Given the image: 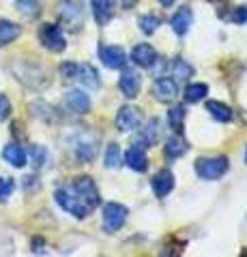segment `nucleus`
<instances>
[{"label":"nucleus","mask_w":247,"mask_h":257,"mask_svg":"<svg viewBox=\"0 0 247 257\" xmlns=\"http://www.w3.org/2000/svg\"><path fill=\"white\" fill-rule=\"evenodd\" d=\"M75 79H77V82L82 84V86L91 88V90H97V88H101V79H99L97 69L91 67V64H77Z\"/></svg>","instance_id":"16"},{"label":"nucleus","mask_w":247,"mask_h":257,"mask_svg":"<svg viewBox=\"0 0 247 257\" xmlns=\"http://www.w3.org/2000/svg\"><path fill=\"white\" fill-rule=\"evenodd\" d=\"M39 39H41L43 47H47L50 52H62L67 47L65 32H62V28L56 26V24H43V26L39 28Z\"/></svg>","instance_id":"5"},{"label":"nucleus","mask_w":247,"mask_h":257,"mask_svg":"<svg viewBox=\"0 0 247 257\" xmlns=\"http://www.w3.org/2000/svg\"><path fill=\"white\" fill-rule=\"evenodd\" d=\"M15 7H18V11L26 20H37L39 15H41V5H39L37 0H18Z\"/></svg>","instance_id":"25"},{"label":"nucleus","mask_w":247,"mask_h":257,"mask_svg":"<svg viewBox=\"0 0 247 257\" xmlns=\"http://www.w3.org/2000/svg\"><path fill=\"white\" fill-rule=\"evenodd\" d=\"M172 71H174V77H179V79H189L194 75V69H191L185 60H174Z\"/></svg>","instance_id":"31"},{"label":"nucleus","mask_w":247,"mask_h":257,"mask_svg":"<svg viewBox=\"0 0 247 257\" xmlns=\"http://www.w3.org/2000/svg\"><path fill=\"white\" fill-rule=\"evenodd\" d=\"M206 94H209V86L206 84H189L185 90V99L189 103H198V101H202Z\"/></svg>","instance_id":"28"},{"label":"nucleus","mask_w":247,"mask_h":257,"mask_svg":"<svg viewBox=\"0 0 247 257\" xmlns=\"http://www.w3.org/2000/svg\"><path fill=\"white\" fill-rule=\"evenodd\" d=\"M30 159H33L35 170H41L47 165V150L43 146H33L30 148Z\"/></svg>","instance_id":"30"},{"label":"nucleus","mask_w":247,"mask_h":257,"mask_svg":"<svg viewBox=\"0 0 247 257\" xmlns=\"http://www.w3.org/2000/svg\"><path fill=\"white\" fill-rule=\"evenodd\" d=\"M123 163V155H121V146L118 144H110L106 150V167L108 170H118Z\"/></svg>","instance_id":"26"},{"label":"nucleus","mask_w":247,"mask_h":257,"mask_svg":"<svg viewBox=\"0 0 247 257\" xmlns=\"http://www.w3.org/2000/svg\"><path fill=\"white\" fill-rule=\"evenodd\" d=\"M75 73H77V64H73V62H65L60 67V75L67 79H75Z\"/></svg>","instance_id":"34"},{"label":"nucleus","mask_w":247,"mask_h":257,"mask_svg":"<svg viewBox=\"0 0 247 257\" xmlns=\"http://www.w3.org/2000/svg\"><path fill=\"white\" fill-rule=\"evenodd\" d=\"M93 5V13H95V20L99 24H108L114 15V3L112 0H91Z\"/></svg>","instance_id":"21"},{"label":"nucleus","mask_w":247,"mask_h":257,"mask_svg":"<svg viewBox=\"0 0 247 257\" xmlns=\"http://www.w3.org/2000/svg\"><path fill=\"white\" fill-rule=\"evenodd\" d=\"M73 150H75V157L82 161V163H91L95 155H97V138H95L93 133L77 135L73 142Z\"/></svg>","instance_id":"8"},{"label":"nucleus","mask_w":247,"mask_h":257,"mask_svg":"<svg viewBox=\"0 0 247 257\" xmlns=\"http://www.w3.org/2000/svg\"><path fill=\"white\" fill-rule=\"evenodd\" d=\"M20 35H22V26L9 20H0V47L13 43Z\"/></svg>","instance_id":"22"},{"label":"nucleus","mask_w":247,"mask_h":257,"mask_svg":"<svg viewBox=\"0 0 247 257\" xmlns=\"http://www.w3.org/2000/svg\"><path fill=\"white\" fill-rule=\"evenodd\" d=\"M65 105L69 111L82 116V114H89L91 111V99H89V94H84L82 90H69L65 96Z\"/></svg>","instance_id":"13"},{"label":"nucleus","mask_w":247,"mask_h":257,"mask_svg":"<svg viewBox=\"0 0 247 257\" xmlns=\"http://www.w3.org/2000/svg\"><path fill=\"white\" fill-rule=\"evenodd\" d=\"M245 161H247V152H245Z\"/></svg>","instance_id":"38"},{"label":"nucleus","mask_w":247,"mask_h":257,"mask_svg":"<svg viewBox=\"0 0 247 257\" xmlns=\"http://www.w3.org/2000/svg\"><path fill=\"white\" fill-rule=\"evenodd\" d=\"M168 122H170V126L174 128V131L181 133L183 124H185V107H183V105H174L168 111Z\"/></svg>","instance_id":"27"},{"label":"nucleus","mask_w":247,"mask_h":257,"mask_svg":"<svg viewBox=\"0 0 247 257\" xmlns=\"http://www.w3.org/2000/svg\"><path fill=\"white\" fill-rule=\"evenodd\" d=\"M206 111L217 120V122H230L232 120V109H230L226 103H219V101H209L206 103Z\"/></svg>","instance_id":"23"},{"label":"nucleus","mask_w":247,"mask_h":257,"mask_svg":"<svg viewBox=\"0 0 247 257\" xmlns=\"http://www.w3.org/2000/svg\"><path fill=\"white\" fill-rule=\"evenodd\" d=\"M140 122H142V111L138 107H133V105L121 107V111H118V116H116V126H118L121 133L133 131V128L140 126Z\"/></svg>","instance_id":"9"},{"label":"nucleus","mask_w":247,"mask_h":257,"mask_svg":"<svg viewBox=\"0 0 247 257\" xmlns=\"http://www.w3.org/2000/svg\"><path fill=\"white\" fill-rule=\"evenodd\" d=\"M11 116V101L5 94H0V122Z\"/></svg>","instance_id":"33"},{"label":"nucleus","mask_w":247,"mask_h":257,"mask_svg":"<svg viewBox=\"0 0 247 257\" xmlns=\"http://www.w3.org/2000/svg\"><path fill=\"white\" fill-rule=\"evenodd\" d=\"M159 5H163V7H170V5H174V0H157Z\"/></svg>","instance_id":"37"},{"label":"nucleus","mask_w":247,"mask_h":257,"mask_svg":"<svg viewBox=\"0 0 247 257\" xmlns=\"http://www.w3.org/2000/svg\"><path fill=\"white\" fill-rule=\"evenodd\" d=\"M159 140V120H150V122L142 128L140 135H138V146L142 148H150L155 146Z\"/></svg>","instance_id":"20"},{"label":"nucleus","mask_w":247,"mask_h":257,"mask_svg":"<svg viewBox=\"0 0 247 257\" xmlns=\"http://www.w3.org/2000/svg\"><path fill=\"white\" fill-rule=\"evenodd\" d=\"M54 197H56L58 206L62 208L65 212H69L71 216H75V219H84L86 214L91 212V208L86 206L82 199H79L73 189L71 187H62V189H56V193H54Z\"/></svg>","instance_id":"2"},{"label":"nucleus","mask_w":247,"mask_h":257,"mask_svg":"<svg viewBox=\"0 0 247 257\" xmlns=\"http://www.w3.org/2000/svg\"><path fill=\"white\" fill-rule=\"evenodd\" d=\"M3 159L13 167H24L26 165V150L20 144H7L3 150Z\"/></svg>","instance_id":"18"},{"label":"nucleus","mask_w":247,"mask_h":257,"mask_svg":"<svg viewBox=\"0 0 247 257\" xmlns=\"http://www.w3.org/2000/svg\"><path fill=\"white\" fill-rule=\"evenodd\" d=\"M71 189H73V193L91 208V210L99 206V202H101L99 189H97V184L93 182V178H89V176H79V178H75L73 184H71Z\"/></svg>","instance_id":"4"},{"label":"nucleus","mask_w":247,"mask_h":257,"mask_svg":"<svg viewBox=\"0 0 247 257\" xmlns=\"http://www.w3.org/2000/svg\"><path fill=\"white\" fill-rule=\"evenodd\" d=\"M191 24H194V13H191L189 7H181V9L172 15V20H170V26L172 30L177 32L179 37H185L189 28H191Z\"/></svg>","instance_id":"15"},{"label":"nucleus","mask_w":247,"mask_h":257,"mask_svg":"<svg viewBox=\"0 0 247 257\" xmlns=\"http://www.w3.org/2000/svg\"><path fill=\"white\" fill-rule=\"evenodd\" d=\"M228 159L226 157H206L196 161V174L202 180H217L228 172Z\"/></svg>","instance_id":"3"},{"label":"nucleus","mask_w":247,"mask_h":257,"mask_svg":"<svg viewBox=\"0 0 247 257\" xmlns=\"http://www.w3.org/2000/svg\"><path fill=\"white\" fill-rule=\"evenodd\" d=\"M118 3V7H121V9H131V7L138 3V0H116Z\"/></svg>","instance_id":"36"},{"label":"nucleus","mask_w":247,"mask_h":257,"mask_svg":"<svg viewBox=\"0 0 247 257\" xmlns=\"http://www.w3.org/2000/svg\"><path fill=\"white\" fill-rule=\"evenodd\" d=\"M127 221V208L123 204H108L103 208V231L108 234H114L125 225Z\"/></svg>","instance_id":"6"},{"label":"nucleus","mask_w":247,"mask_h":257,"mask_svg":"<svg viewBox=\"0 0 247 257\" xmlns=\"http://www.w3.org/2000/svg\"><path fill=\"white\" fill-rule=\"evenodd\" d=\"M99 56H101V60H103V64H106L108 69H123L127 64V54H125L123 47H118V45L101 47Z\"/></svg>","instance_id":"12"},{"label":"nucleus","mask_w":247,"mask_h":257,"mask_svg":"<svg viewBox=\"0 0 247 257\" xmlns=\"http://www.w3.org/2000/svg\"><path fill=\"white\" fill-rule=\"evenodd\" d=\"M172 189H174V176H172V172L161 170L159 174H155V178H153V191H155L157 197H166L168 193H172Z\"/></svg>","instance_id":"17"},{"label":"nucleus","mask_w":247,"mask_h":257,"mask_svg":"<svg viewBox=\"0 0 247 257\" xmlns=\"http://www.w3.org/2000/svg\"><path fill=\"white\" fill-rule=\"evenodd\" d=\"M56 13L60 22L69 30H79L84 24V5L82 0H60L56 5Z\"/></svg>","instance_id":"1"},{"label":"nucleus","mask_w":247,"mask_h":257,"mask_svg":"<svg viewBox=\"0 0 247 257\" xmlns=\"http://www.w3.org/2000/svg\"><path fill=\"white\" fill-rule=\"evenodd\" d=\"M118 86H121V92L127 96V99H135V96L140 94V90H142V77H140L138 71L125 69Z\"/></svg>","instance_id":"10"},{"label":"nucleus","mask_w":247,"mask_h":257,"mask_svg":"<svg viewBox=\"0 0 247 257\" xmlns=\"http://www.w3.org/2000/svg\"><path fill=\"white\" fill-rule=\"evenodd\" d=\"M187 152V142L179 138V135H172V138L166 140V157L170 159H179Z\"/></svg>","instance_id":"24"},{"label":"nucleus","mask_w":247,"mask_h":257,"mask_svg":"<svg viewBox=\"0 0 247 257\" xmlns=\"http://www.w3.org/2000/svg\"><path fill=\"white\" fill-rule=\"evenodd\" d=\"M232 22L234 24H245V26H247V5L238 7V9L232 13Z\"/></svg>","instance_id":"35"},{"label":"nucleus","mask_w":247,"mask_h":257,"mask_svg":"<svg viewBox=\"0 0 247 257\" xmlns=\"http://www.w3.org/2000/svg\"><path fill=\"white\" fill-rule=\"evenodd\" d=\"M153 94H155L157 101H161V103H172V101L179 96L177 82H174V79H170V77L157 79V82L153 84Z\"/></svg>","instance_id":"11"},{"label":"nucleus","mask_w":247,"mask_h":257,"mask_svg":"<svg viewBox=\"0 0 247 257\" xmlns=\"http://www.w3.org/2000/svg\"><path fill=\"white\" fill-rule=\"evenodd\" d=\"M13 191H15V182L11 178H0V202L9 199Z\"/></svg>","instance_id":"32"},{"label":"nucleus","mask_w":247,"mask_h":257,"mask_svg":"<svg viewBox=\"0 0 247 257\" xmlns=\"http://www.w3.org/2000/svg\"><path fill=\"white\" fill-rule=\"evenodd\" d=\"M138 24H140V30L144 32V35H153V32L161 26V20H159L157 15L148 13V15H142V18L138 20Z\"/></svg>","instance_id":"29"},{"label":"nucleus","mask_w":247,"mask_h":257,"mask_svg":"<svg viewBox=\"0 0 247 257\" xmlns=\"http://www.w3.org/2000/svg\"><path fill=\"white\" fill-rule=\"evenodd\" d=\"M131 60L138 64V67L150 69V67H155V62H157V52H155V47H153V45L140 43V45H135V47H133Z\"/></svg>","instance_id":"14"},{"label":"nucleus","mask_w":247,"mask_h":257,"mask_svg":"<svg viewBox=\"0 0 247 257\" xmlns=\"http://www.w3.org/2000/svg\"><path fill=\"white\" fill-rule=\"evenodd\" d=\"M125 163L135 172H144L146 170V152H144V148L142 146H131L129 150H127V155H125Z\"/></svg>","instance_id":"19"},{"label":"nucleus","mask_w":247,"mask_h":257,"mask_svg":"<svg viewBox=\"0 0 247 257\" xmlns=\"http://www.w3.org/2000/svg\"><path fill=\"white\" fill-rule=\"evenodd\" d=\"M13 73L18 75L20 82H24V84L30 86V88H43V86L47 84V79H45L47 75L37 67V64H26V62H22V69L13 67Z\"/></svg>","instance_id":"7"}]
</instances>
